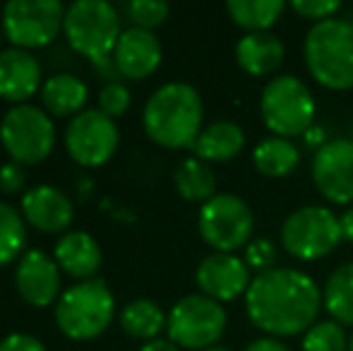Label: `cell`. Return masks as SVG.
Listing matches in <instances>:
<instances>
[{"instance_id":"8fae6325","label":"cell","mask_w":353,"mask_h":351,"mask_svg":"<svg viewBox=\"0 0 353 351\" xmlns=\"http://www.w3.org/2000/svg\"><path fill=\"white\" fill-rule=\"evenodd\" d=\"M61 0H10L3 8V34L14 48H41L63 29Z\"/></svg>"},{"instance_id":"7a4b0ae2","label":"cell","mask_w":353,"mask_h":351,"mask_svg":"<svg viewBox=\"0 0 353 351\" xmlns=\"http://www.w3.org/2000/svg\"><path fill=\"white\" fill-rule=\"evenodd\" d=\"M202 97L188 82H166L147 99L142 113L149 140L166 150L192 147L202 132Z\"/></svg>"},{"instance_id":"277c9868","label":"cell","mask_w":353,"mask_h":351,"mask_svg":"<svg viewBox=\"0 0 353 351\" xmlns=\"http://www.w3.org/2000/svg\"><path fill=\"white\" fill-rule=\"evenodd\" d=\"M116 315V299L103 279L77 281L56 301V325L65 337L87 342L106 332Z\"/></svg>"},{"instance_id":"4316f807","label":"cell","mask_w":353,"mask_h":351,"mask_svg":"<svg viewBox=\"0 0 353 351\" xmlns=\"http://www.w3.org/2000/svg\"><path fill=\"white\" fill-rule=\"evenodd\" d=\"M166 320H168V315L161 310V305L149 299L130 301V303L121 310L123 332L130 334L132 339H144V342L159 339V334L166 330Z\"/></svg>"},{"instance_id":"44dd1931","label":"cell","mask_w":353,"mask_h":351,"mask_svg":"<svg viewBox=\"0 0 353 351\" xmlns=\"http://www.w3.org/2000/svg\"><path fill=\"white\" fill-rule=\"evenodd\" d=\"M243 147H245V130L236 121H214L202 128L192 152L197 159L207 164H221V161L236 159Z\"/></svg>"},{"instance_id":"603a6c76","label":"cell","mask_w":353,"mask_h":351,"mask_svg":"<svg viewBox=\"0 0 353 351\" xmlns=\"http://www.w3.org/2000/svg\"><path fill=\"white\" fill-rule=\"evenodd\" d=\"M252 164L265 178H286L301 164V150L293 140L272 135L252 150Z\"/></svg>"},{"instance_id":"d4e9b609","label":"cell","mask_w":353,"mask_h":351,"mask_svg":"<svg viewBox=\"0 0 353 351\" xmlns=\"http://www.w3.org/2000/svg\"><path fill=\"white\" fill-rule=\"evenodd\" d=\"M286 8L288 5L283 0H228L226 3L231 22L245 34L270 32V27L279 22Z\"/></svg>"},{"instance_id":"484cf974","label":"cell","mask_w":353,"mask_h":351,"mask_svg":"<svg viewBox=\"0 0 353 351\" xmlns=\"http://www.w3.org/2000/svg\"><path fill=\"white\" fill-rule=\"evenodd\" d=\"M176 190L183 200L188 202H210L216 195V174L207 161L197 159V157H188L178 164L176 174H173Z\"/></svg>"},{"instance_id":"8d00e7d4","label":"cell","mask_w":353,"mask_h":351,"mask_svg":"<svg viewBox=\"0 0 353 351\" xmlns=\"http://www.w3.org/2000/svg\"><path fill=\"white\" fill-rule=\"evenodd\" d=\"M245 351H291V349L276 337H260V339H252L245 347Z\"/></svg>"},{"instance_id":"8992f818","label":"cell","mask_w":353,"mask_h":351,"mask_svg":"<svg viewBox=\"0 0 353 351\" xmlns=\"http://www.w3.org/2000/svg\"><path fill=\"white\" fill-rule=\"evenodd\" d=\"M63 32L74 51L94 63L111 56L123 34L118 10L106 0H74L68 5Z\"/></svg>"},{"instance_id":"836d02e7","label":"cell","mask_w":353,"mask_h":351,"mask_svg":"<svg viewBox=\"0 0 353 351\" xmlns=\"http://www.w3.org/2000/svg\"><path fill=\"white\" fill-rule=\"evenodd\" d=\"M24 181H27V174H24L22 164L17 161H8V164L0 166V190L12 195V192H19L24 188Z\"/></svg>"},{"instance_id":"9a60e30c","label":"cell","mask_w":353,"mask_h":351,"mask_svg":"<svg viewBox=\"0 0 353 351\" xmlns=\"http://www.w3.org/2000/svg\"><path fill=\"white\" fill-rule=\"evenodd\" d=\"M17 294L34 308H46L61 299V267L46 250L29 248L14 267Z\"/></svg>"},{"instance_id":"2e32d148","label":"cell","mask_w":353,"mask_h":351,"mask_svg":"<svg viewBox=\"0 0 353 351\" xmlns=\"http://www.w3.org/2000/svg\"><path fill=\"white\" fill-rule=\"evenodd\" d=\"M22 217L41 234H61L74 219L72 200L56 185H34L22 195Z\"/></svg>"},{"instance_id":"ab89813d","label":"cell","mask_w":353,"mask_h":351,"mask_svg":"<svg viewBox=\"0 0 353 351\" xmlns=\"http://www.w3.org/2000/svg\"><path fill=\"white\" fill-rule=\"evenodd\" d=\"M205 351H231V349H228V347H219V344H216V347H210V349H205Z\"/></svg>"},{"instance_id":"d6a6232c","label":"cell","mask_w":353,"mask_h":351,"mask_svg":"<svg viewBox=\"0 0 353 351\" xmlns=\"http://www.w3.org/2000/svg\"><path fill=\"white\" fill-rule=\"evenodd\" d=\"M291 10L296 14H301L303 19H310L312 24H317L330 17H336V12L341 10V3L339 0H293Z\"/></svg>"},{"instance_id":"f1b7e54d","label":"cell","mask_w":353,"mask_h":351,"mask_svg":"<svg viewBox=\"0 0 353 351\" xmlns=\"http://www.w3.org/2000/svg\"><path fill=\"white\" fill-rule=\"evenodd\" d=\"M303 351H349V334L336 320H320L303 334Z\"/></svg>"},{"instance_id":"4dcf8cb0","label":"cell","mask_w":353,"mask_h":351,"mask_svg":"<svg viewBox=\"0 0 353 351\" xmlns=\"http://www.w3.org/2000/svg\"><path fill=\"white\" fill-rule=\"evenodd\" d=\"M130 89L123 82H106L99 92V111L106 113L108 118H118L130 108Z\"/></svg>"},{"instance_id":"9c48e42d","label":"cell","mask_w":353,"mask_h":351,"mask_svg":"<svg viewBox=\"0 0 353 351\" xmlns=\"http://www.w3.org/2000/svg\"><path fill=\"white\" fill-rule=\"evenodd\" d=\"M197 231L214 253H233L252 241L255 214L243 197L233 192H216L200 207Z\"/></svg>"},{"instance_id":"83f0119b","label":"cell","mask_w":353,"mask_h":351,"mask_svg":"<svg viewBox=\"0 0 353 351\" xmlns=\"http://www.w3.org/2000/svg\"><path fill=\"white\" fill-rule=\"evenodd\" d=\"M27 245V226L12 205L0 200V267L22 258Z\"/></svg>"},{"instance_id":"ba28073f","label":"cell","mask_w":353,"mask_h":351,"mask_svg":"<svg viewBox=\"0 0 353 351\" xmlns=\"http://www.w3.org/2000/svg\"><path fill=\"white\" fill-rule=\"evenodd\" d=\"M226 323L228 315L223 303L205 294H190L176 301L173 308L168 310L166 330L168 339L178 349L205 351L216 347L226 332Z\"/></svg>"},{"instance_id":"5b68a950","label":"cell","mask_w":353,"mask_h":351,"mask_svg":"<svg viewBox=\"0 0 353 351\" xmlns=\"http://www.w3.org/2000/svg\"><path fill=\"white\" fill-rule=\"evenodd\" d=\"M315 97L296 75H276L262 89L260 116L274 137H303L315 126Z\"/></svg>"},{"instance_id":"cb8c5ba5","label":"cell","mask_w":353,"mask_h":351,"mask_svg":"<svg viewBox=\"0 0 353 351\" xmlns=\"http://www.w3.org/2000/svg\"><path fill=\"white\" fill-rule=\"evenodd\" d=\"M322 308L344 328H353V260L339 265L322 286Z\"/></svg>"},{"instance_id":"b9f144b4","label":"cell","mask_w":353,"mask_h":351,"mask_svg":"<svg viewBox=\"0 0 353 351\" xmlns=\"http://www.w3.org/2000/svg\"><path fill=\"white\" fill-rule=\"evenodd\" d=\"M0 39H3V32H0Z\"/></svg>"},{"instance_id":"5bb4252c","label":"cell","mask_w":353,"mask_h":351,"mask_svg":"<svg viewBox=\"0 0 353 351\" xmlns=\"http://www.w3.org/2000/svg\"><path fill=\"white\" fill-rule=\"evenodd\" d=\"M195 281L200 286V294L219 303H228L245 296V291L250 289L252 272L236 253H212L197 265Z\"/></svg>"},{"instance_id":"74e56055","label":"cell","mask_w":353,"mask_h":351,"mask_svg":"<svg viewBox=\"0 0 353 351\" xmlns=\"http://www.w3.org/2000/svg\"><path fill=\"white\" fill-rule=\"evenodd\" d=\"M339 224H341V239H344L346 243H353V207H349V210L339 217Z\"/></svg>"},{"instance_id":"e575fe53","label":"cell","mask_w":353,"mask_h":351,"mask_svg":"<svg viewBox=\"0 0 353 351\" xmlns=\"http://www.w3.org/2000/svg\"><path fill=\"white\" fill-rule=\"evenodd\" d=\"M0 351H48L37 337L24 332H12L5 339H0Z\"/></svg>"},{"instance_id":"7402d4cb","label":"cell","mask_w":353,"mask_h":351,"mask_svg":"<svg viewBox=\"0 0 353 351\" xmlns=\"http://www.w3.org/2000/svg\"><path fill=\"white\" fill-rule=\"evenodd\" d=\"M87 97H89L87 85L77 75H70V72L51 75L41 87V101L51 116L74 118L77 113H82Z\"/></svg>"},{"instance_id":"1f68e13d","label":"cell","mask_w":353,"mask_h":351,"mask_svg":"<svg viewBox=\"0 0 353 351\" xmlns=\"http://www.w3.org/2000/svg\"><path fill=\"white\" fill-rule=\"evenodd\" d=\"M245 265L250 267V272L260 274V272L274 270L276 263V248L270 239H255L245 245Z\"/></svg>"},{"instance_id":"d6986e66","label":"cell","mask_w":353,"mask_h":351,"mask_svg":"<svg viewBox=\"0 0 353 351\" xmlns=\"http://www.w3.org/2000/svg\"><path fill=\"white\" fill-rule=\"evenodd\" d=\"M236 63L245 75L250 77H270L281 68L286 58L281 39L270 32L243 34L236 43Z\"/></svg>"},{"instance_id":"6da1fadb","label":"cell","mask_w":353,"mask_h":351,"mask_svg":"<svg viewBox=\"0 0 353 351\" xmlns=\"http://www.w3.org/2000/svg\"><path fill=\"white\" fill-rule=\"evenodd\" d=\"M322 289L310 274L293 267H274L252 277L245 291V313L265 337H296L317 323Z\"/></svg>"},{"instance_id":"f35d334b","label":"cell","mask_w":353,"mask_h":351,"mask_svg":"<svg viewBox=\"0 0 353 351\" xmlns=\"http://www.w3.org/2000/svg\"><path fill=\"white\" fill-rule=\"evenodd\" d=\"M140 351H181L171 339H152V342H144V347Z\"/></svg>"},{"instance_id":"4fadbf2b","label":"cell","mask_w":353,"mask_h":351,"mask_svg":"<svg viewBox=\"0 0 353 351\" xmlns=\"http://www.w3.org/2000/svg\"><path fill=\"white\" fill-rule=\"evenodd\" d=\"M310 178L315 190L332 205L353 207V140L334 137L312 154Z\"/></svg>"},{"instance_id":"ffe728a7","label":"cell","mask_w":353,"mask_h":351,"mask_svg":"<svg viewBox=\"0 0 353 351\" xmlns=\"http://www.w3.org/2000/svg\"><path fill=\"white\" fill-rule=\"evenodd\" d=\"M53 260L65 274L79 281L94 279L101 267V248L87 231H68L53 248Z\"/></svg>"},{"instance_id":"f546056e","label":"cell","mask_w":353,"mask_h":351,"mask_svg":"<svg viewBox=\"0 0 353 351\" xmlns=\"http://www.w3.org/2000/svg\"><path fill=\"white\" fill-rule=\"evenodd\" d=\"M125 12L135 27L152 32L166 22L168 3H163V0H130L125 5Z\"/></svg>"},{"instance_id":"52a82bcc","label":"cell","mask_w":353,"mask_h":351,"mask_svg":"<svg viewBox=\"0 0 353 351\" xmlns=\"http://www.w3.org/2000/svg\"><path fill=\"white\" fill-rule=\"evenodd\" d=\"M281 248L301 263H317L341 243L339 217L325 205H303L283 219Z\"/></svg>"},{"instance_id":"e0dca14e","label":"cell","mask_w":353,"mask_h":351,"mask_svg":"<svg viewBox=\"0 0 353 351\" xmlns=\"http://www.w3.org/2000/svg\"><path fill=\"white\" fill-rule=\"evenodd\" d=\"M161 41L154 37V32L140 27L125 29L113 48V63H116L121 77H128V80L149 77L161 66Z\"/></svg>"},{"instance_id":"7c38bea8","label":"cell","mask_w":353,"mask_h":351,"mask_svg":"<svg viewBox=\"0 0 353 351\" xmlns=\"http://www.w3.org/2000/svg\"><path fill=\"white\" fill-rule=\"evenodd\" d=\"M118 126L113 118L101 113L99 108H87L77 113L65 128L68 154L79 166H103L118 150Z\"/></svg>"},{"instance_id":"30bf717a","label":"cell","mask_w":353,"mask_h":351,"mask_svg":"<svg viewBox=\"0 0 353 351\" xmlns=\"http://www.w3.org/2000/svg\"><path fill=\"white\" fill-rule=\"evenodd\" d=\"M0 142L17 164H41L56 147V128L43 108L17 103L0 121Z\"/></svg>"},{"instance_id":"d590c367","label":"cell","mask_w":353,"mask_h":351,"mask_svg":"<svg viewBox=\"0 0 353 351\" xmlns=\"http://www.w3.org/2000/svg\"><path fill=\"white\" fill-rule=\"evenodd\" d=\"M303 142H305L307 150H312V154H315L317 150H322V147L330 142V137H327V130L322 126H312L310 130L303 135Z\"/></svg>"},{"instance_id":"3957f363","label":"cell","mask_w":353,"mask_h":351,"mask_svg":"<svg viewBox=\"0 0 353 351\" xmlns=\"http://www.w3.org/2000/svg\"><path fill=\"white\" fill-rule=\"evenodd\" d=\"M303 58L312 80L332 92L353 89V22L330 17L307 29Z\"/></svg>"},{"instance_id":"ac0fdd59","label":"cell","mask_w":353,"mask_h":351,"mask_svg":"<svg viewBox=\"0 0 353 351\" xmlns=\"http://www.w3.org/2000/svg\"><path fill=\"white\" fill-rule=\"evenodd\" d=\"M41 85V66L24 48L0 51V97L17 103H27Z\"/></svg>"},{"instance_id":"60d3db41","label":"cell","mask_w":353,"mask_h":351,"mask_svg":"<svg viewBox=\"0 0 353 351\" xmlns=\"http://www.w3.org/2000/svg\"><path fill=\"white\" fill-rule=\"evenodd\" d=\"M349 351H353V332H351V337H349Z\"/></svg>"},{"instance_id":"7bdbcfd3","label":"cell","mask_w":353,"mask_h":351,"mask_svg":"<svg viewBox=\"0 0 353 351\" xmlns=\"http://www.w3.org/2000/svg\"><path fill=\"white\" fill-rule=\"evenodd\" d=\"M351 140H353V132H351Z\"/></svg>"}]
</instances>
